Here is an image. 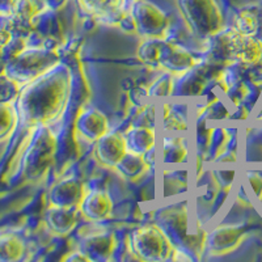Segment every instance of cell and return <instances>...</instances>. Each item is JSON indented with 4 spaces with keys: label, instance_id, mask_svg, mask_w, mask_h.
<instances>
[{
    "label": "cell",
    "instance_id": "cell-1",
    "mask_svg": "<svg viewBox=\"0 0 262 262\" xmlns=\"http://www.w3.org/2000/svg\"><path fill=\"white\" fill-rule=\"evenodd\" d=\"M72 75L63 63L21 88L15 105L21 128H37L57 121L69 104Z\"/></svg>",
    "mask_w": 262,
    "mask_h": 262
},
{
    "label": "cell",
    "instance_id": "cell-2",
    "mask_svg": "<svg viewBox=\"0 0 262 262\" xmlns=\"http://www.w3.org/2000/svg\"><path fill=\"white\" fill-rule=\"evenodd\" d=\"M57 137L49 126L34 128L32 140L21 160V174L25 181L37 182L43 179L55 159Z\"/></svg>",
    "mask_w": 262,
    "mask_h": 262
},
{
    "label": "cell",
    "instance_id": "cell-3",
    "mask_svg": "<svg viewBox=\"0 0 262 262\" xmlns=\"http://www.w3.org/2000/svg\"><path fill=\"white\" fill-rule=\"evenodd\" d=\"M185 23L194 36L209 39L224 29V18L216 0H177Z\"/></svg>",
    "mask_w": 262,
    "mask_h": 262
},
{
    "label": "cell",
    "instance_id": "cell-4",
    "mask_svg": "<svg viewBox=\"0 0 262 262\" xmlns=\"http://www.w3.org/2000/svg\"><path fill=\"white\" fill-rule=\"evenodd\" d=\"M60 63L57 50L45 48H27L15 59L6 64V74L24 86L36 80Z\"/></svg>",
    "mask_w": 262,
    "mask_h": 262
},
{
    "label": "cell",
    "instance_id": "cell-5",
    "mask_svg": "<svg viewBox=\"0 0 262 262\" xmlns=\"http://www.w3.org/2000/svg\"><path fill=\"white\" fill-rule=\"evenodd\" d=\"M155 224L165 233L174 253H189L194 247L193 236H189V212L186 203H174L156 211Z\"/></svg>",
    "mask_w": 262,
    "mask_h": 262
},
{
    "label": "cell",
    "instance_id": "cell-6",
    "mask_svg": "<svg viewBox=\"0 0 262 262\" xmlns=\"http://www.w3.org/2000/svg\"><path fill=\"white\" fill-rule=\"evenodd\" d=\"M130 247L137 258L147 262L167 261L174 253L173 245L155 223L135 228L130 235Z\"/></svg>",
    "mask_w": 262,
    "mask_h": 262
},
{
    "label": "cell",
    "instance_id": "cell-7",
    "mask_svg": "<svg viewBox=\"0 0 262 262\" xmlns=\"http://www.w3.org/2000/svg\"><path fill=\"white\" fill-rule=\"evenodd\" d=\"M137 23L138 34L143 38H164L169 28V18L156 4L138 0L130 7Z\"/></svg>",
    "mask_w": 262,
    "mask_h": 262
},
{
    "label": "cell",
    "instance_id": "cell-8",
    "mask_svg": "<svg viewBox=\"0 0 262 262\" xmlns=\"http://www.w3.org/2000/svg\"><path fill=\"white\" fill-rule=\"evenodd\" d=\"M247 235L242 224H221L210 229L205 236V252L210 256H224L238 248Z\"/></svg>",
    "mask_w": 262,
    "mask_h": 262
},
{
    "label": "cell",
    "instance_id": "cell-9",
    "mask_svg": "<svg viewBox=\"0 0 262 262\" xmlns=\"http://www.w3.org/2000/svg\"><path fill=\"white\" fill-rule=\"evenodd\" d=\"M84 184L76 177H64L51 186L48 198L51 206L79 207L85 196Z\"/></svg>",
    "mask_w": 262,
    "mask_h": 262
},
{
    "label": "cell",
    "instance_id": "cell-10",
    "mask_svg": "<svg viewBox=\"0 0 262 262\" xmlns=\"http://www.w3.org/2000/svg\"><path fill=\"white\" fill-rule=\"evenodd\" d=\"M117 248L116 235L111 231L86 235L79 242V249L91 262H106L112 258Z\"/></svg>",
    "mask_w": 262,
    "mask_h": 262
},
{
    "label": "cell",
    "instance_id": "cell-11",
    "mask_svg": "<svg viewBox=\"0 0 262 262\" xmlns=\"http://www.w3.org/2000/svg\"><path fill=\"white\" fill-rule=\"evenodd\" d=\"M75 131L85 140L97 142L109 131V121L102 112L86 106L79 112L75 121Z\"/></svg>",
    "mask_w": 262,
    "mask_h": 262
},
{
    "label": "cell",
    "instance_id": "cell-12",
    "mask_svg": "<svg viewBox=\"0 0 262 262\" xmlns=\"http://www.w3.org/2000/svg\"><path fill=\"white\" fill-rule=\"evenodd\" d=\"M125 134L121 131H107L96 142V158L105 167L114 168L126 155Z\"/></svg>",
    "mask_w": 262,
    "mask_h": 262
},
{
    "label": "cell",
    "instance_id": "cell-13",
    "mask_svg": "<svg viewBox=\"0 0 262 262\" xmlns=\"http://www.w3.org/2000/svg\"><path fill=\"white\" fill-rule=\"evenodd\" d=\"M198 63L200 62L188 50L174 42L165 41L159 59V67L173 75H181L193 69Z\"/></svg>",
    "mask_w": 262,
    "mask_h": 262
},
{
    "label": "cell",
    "instance_id": "cell-14",
    "mask_svg": "<svg viewBox=\"0 0 262 262\" xmlns=\"http://www.w3.org/2000/svg\"><path fill=\"white\" fill-rule=\"evenodd\" d=\"M81 212L79 207L51 206L45 211V223L51 232L58 236H67L78 226Z\"/></svg>",
    "mask_w": 262,
    "mask_h": 262
},
{
    "label": "cell",
    "instance_id": "cell-15",
    "mask_svg": "<svg viewBox=\"0 0 262 262\" xmlns=\"http://www.w3.org/2000/svg\"><path fill=\"white\" fill-rule=\"evenodd\" d=\"M81 216L91 222H100L106 219L113 210L112 196L105 190L86 191L83 202L79 206Z\"/></svg>",
    "mask_w": 262,
    "mask_h": 262
},
{
    "label": "cell",
    "instance_id": "cell-16",
    "mask_svg": "<svg viewBox=\"0 0 262 262\" xmlns=\"http://www.w3.org/2000/svg\"><path fill=\"white\" fill-rule=\"evenodd\" d=\"M79 4L86 13L109 25H118L126 13L125 0H79Z\"/></svg>",
    "mask_w": 262,
    "mask_h": 262
},
{
    "label": "cell",
    "instance_id": "cell-17",
    "mask_svg": "<svg viewBox=\"0 0 262 262\" xmlns=\"http://www.w3.org/2000/svg\"><path fill=\"white\" fill-rule=\"evenodd\" d=\"M206 83V69L201 63L194 66L193 69L184 74L179 75V79L174 80L172 96L177 97H195L202 95Z\"/></svg>",
    "mask_w": 262,
    "mask_h": 262
},
{
    "label": "cell",
    "instance_id": "cell-18",
    "mask_svg": "<svg viewBox=\"0 0 262 262\" xmlns=\"http://www.w3.org/2000/svg\"><path fill=\"white\" fill-rule=\"evenodd\" d=\"M123 134H125L127 151L137 155H143L148 149L154 148L156 144V134L154 127L133 125Z\"/></svg>",
    "mask_w": 262,
    "mask_h": 262
},
{
    "label": "cell",
    "instance_id": "cell-19",
    "mask_svg": "<svg viewBox=\"0 0 262 262\" xmlns=\"http://www.w3.org/2000/svg\"><path fill=\"white\" fill-rule=\"evenodd\" d=\"M235 28L243 34L256 37L262 42V9L259 7H248L236 16Z\"/></svg>",
    "mask_w": 262,
    "mask_h": 262
},
{
    "label": "cell",
    "instance_id": "cell-20",
    "mask_svg": "<svg viewBox=\"0 0 262 262\" xmlns=\"http://www.w3.org/2000/svg\"><path fill=\"white\" fill-rule=\"evenodd\" d=\"M25 243L13 231H0V262H15L24 258Z\"/></svg>",
    "mask_w": 262,
    "mask_h": 262
},
{
    "label": "cell",
    "instance_id": "cell-21",
    "mask_svg": "<svg viewBox=\"0 0 262 262\" xmlns=\"http://www.w3.org/2000/svg\"><path fill=\"white\" fill-rule=\"evenodd\" d=\"M114 168H116L123 177H126V179H137V177L140 176L148 167H147V164L144 163L143 156L137 155V154H133V152L127 151L126 152V155L117 163V165Z\"/></svg>",
    "mask_w": 262,
    "mask_h": 262
},
{
    "label": "cell",
    "instance_id": "cell-22",
    "mask_svg": "<svg viewBox=\"0 0 262 262\" xmlns=\"http://www.w3.org/2000/svg\"><path fill=\"white\" fill-rule=\"evenodd\" d=\"M165 41V38H146V41L142 42L138 48V58L147 66H159V59Z\"/></svg>",
    "mask_w": 262,
    "mask_h": 262
},
{
    "label": "cell",
    "instance_id": "cell-23",
    "mask_svg": "<svg viewBox=\"0 0 262 262\" xmlns=\"http://www.w3.org/2000/svg\"><path fill=\"white\" fill-rule=\"evenodd\" d=\"M188 158V148L181 138L168 137L164 139V163H182Z\"/></svg>",
    "mask_w": 262,
    "mask_h": 262
},
{
    "label": "cell",
    "instance_id": "cell-24",
    "mask_svg": "<svg viewBox=\"0 0 262 262\" xmlns=\"http://www.w3.org/2000/svg\"><path fill=\"white\" fill-rule=\"evenodd\" d=\"M18 126V114L15 102L0 104V140L9 137Z\"/></svg>",
    "mask_w": 262,
    "mask_h": 262
},
{
    "label": "cell",
    "instance_id": "cell-25",
    "mask_svg": "<svg viewBox=\"0 0 262 262\" xmlns=\"http://www.w3.org/2000/svg\"><path fill=\"white\" fill-rule=\"evenodd\" d=\"M174 86V76L170 72L165 71L148 86V96L151 98H165L172 96Z\"/></svg>",
    "mask_w": 262,
    "mask_h": 262
},
{
    "label": "cell",
    "instance_id": "cell-26",
    "mask_svg": "<svg viewBox=\"0 0 262 262\" xmlns=\"http://www.w3.org/2000/svg\"><path fill=\"white\" fill-rule=\"evenodd\" d=\"M23 85L9 78L6 72L0 74V104L4 102H15L18 97Z\"/></svg>",
    "mask_w": 262,
    "mask_h": 262
},
{
    "label": "cell",
    "instance_id": "cell-27",
    "mask_svg": "<svg viewBox=\"0 0 262 262\" xmlns=\"http://www.w3.org/2000/svg\"><path fill=\"white\" fill-rule=\"evenodd\" d=\"M28 48L27 38H23V37H16L12 36V38L7 42L6 45H3L0 48V54L3 59L6 60V63H8L9 60L15 59L16 57H18L25 49Z\"/></svg>",
    "mask_w": 262,
    "mask_h": 262
},
{
    "label": "cell",
    "instance_id": "cell-28",
    "mask_svg": "<svg viewBox=\"0 0 262 262\" xmlns=\"http://www.w3.org/2000/svg\"><path fill=\"white\" fill-rule=\"evenodd\" d=\"M134 126H144V127H154L155 125V106L151 104L144 105V107L140 111L138 117L135 118Z\"/></svg>",
    "mask_w": 262,
    "mask_h": 262
},
{
    "label": "cell",
    "instance_id": "cell-29",
    "mask_svg": "<svg viewBox=\"0 0 262 262\" xmlns=\"http://www.w3.org/2000/svg\"><path fill=\"white\" fill-rule=\"evenodd\" d=\"M247 179L254 195L262 201V176L258 172H247Z\"/></svg>",
    "mask_w": 262,
    "mask_h": 262
},
{
    "label": "cell",
    "instance_id": "cell-30",
    "mask_svg": "<svg viewBox=\"0 0 262 262\" xmlns=\"http://www.w3.org/2000/svg\"><path fill=\"white\" fill-rule=\"evenodd\" d=\"M118 27L125 33H128V34H138L137 23H135V18L134 16L131 15V12L125 13V16L119 20Z\"/></svg>",
    "mask_w": 262,
    "mask_h": 262
},
{
    "label": "cell",
    "instance_id": "cell-31",
    "mask_svg": "<svg viewBox=\"0 0 262 262\" xmlns=\"http://www.w3.org/2000/svg\"><path fill=\"white\" fill-rule=\"evenodd\" d=\"M165 127L169 131H181L186 128V125L177 114H170L169 112V114H167L165 117Z\"/></svg>",
    "mask_w": 262,
    "mask_h": 262
},
{
    "label": "cell",
    "instance_id": "cell-32",
    "mask_svg": "<svg viewBox=\"0 0 262 262\" xmlns=\"http://www.w3.org/2000/svg\"><path fill=\"white\" fill-rule=\"evenodd\" d=\"M64 261L67 262H91V259L81 252L80 249L74 250L69 256L64 257Z\"/></svg>",
    "mask_w": 262,
    "mask_h": 262
},
{
    "label": "cell",
    "instance_id": "cell-33",
    "mask_svg": "<svg viewBox=\"0 0 262 262\" xmlns=\"http://www.w3.org/2000/svg\"><path fill=\"white\" fill-rule=\"evenodd\" d=\"M16 0H0V15L11 16L15 8Z\"/></svg>",
    "mask_w": 262,
    "mask_h": 262
},
{
    "label": "cell",
    "instance_id": "cell-34",
    "mask_svg": "<svg viewBox=\"0 0 262 262\" xmlns=\"http://www.w3.org/2000/svg\"><path fill=\"white\" fill-rule=\"evenodd\" d=\"M45 2L46 8L53 9V11H58L59 12L60 9H63V7L67 4L69 0H43Z\"/></svg>",
    "mask_w": 262,
    "mask_h": 262
},
{
    "label": "cell",
    "instance_id": "cell-35",
    "mask_svg": "<svg viewBox=\"0 0 262 262\" xmlns=\"http://www.w3.org/2000/svg\"><path fill=\"white\" fill-rule=\"evenodd\" d=\"M143 160H144V163L147 164V167H151V168H154L155 167V147H154V148H151V149H148V151L146 152V154H143Z\"/></svg>",
    "mask_w": 262,
    "mask_h": 262
},
{
    "label": "cell",
    "instance_id": "cell-36",
    "mask_svg": "<svg viewBox=\"0 0 262 262\" xmlns=\"http://www.w3.org/2000/svg\"><path fill=\"white\" fill-rule=\"evenodd\" d=\"M12 38V34L7 29L6 27H0V48L3 45H6L9 39Z\"/></svg>",
    "mask_w": 262,
    "mask_h": 262
},
{
    "label": "cell",
    "instance_id": "cell-37",
    "mask_svg": "<svg viewBox=\"0 0 262 262\" xmlns=\"http://www.w3.org/2000/svg\"><path fill=\"white\" fill-rule=\"evenodd\" d=\"M6 60L3 59V57H2V54H0V74H3L4 71H6Z\"/></svg>",
    "mask_w": 262,
    "mask_h": 262
},
{
    "label": "cell",
    "instance_id": "cell-38",
    "mask_svg": "<svg viewBox=\"0 0 262 262\" xmlns=\"http://www.w3.org/2000/svg\"><path fill=\"white\" fill-rule=\"evenodd\" d=\"M135 2H138V0H125V3H130V7H131V4L135 3Z\"/></svg>",
    "mask_w": 262,
    "mask_h": 262
}]
</instances>
